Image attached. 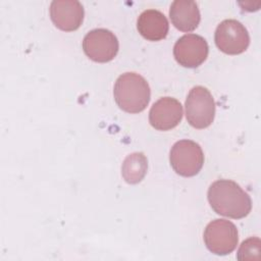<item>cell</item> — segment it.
<instances>
[{
	"mask_svg": "<svg viewBox=\"0 0 261 261\" xmlns=\"http://www.w3.org/2000/svg\"><path fill=\"white\" fill-rule=\"evenodd\" d=\"M207 197L211 208L225 217L241 219L252 209V201L248 193L230 179H218L212 182Z\"/></svg>",
	"mask_w": 261,
	"mask_h": 261,
	"instance_id": "6da1fadb",
	"label": "cell"
},
{
	"mask_svg": "<svg viewBox=\"0 0 261 261\" xmlns=\"http://www.w3.org/2000/svg\"><path fill=\"white\" fill-rule=\"evenodd\" d=\"M116 104L125 112H142L149 104L151 91L147 81L136 72H124L118 76L113 90Z\"/></svg>",
	"mask_w": 261,
	"mask_h": 261,
	"instance_id": "7a4b0ae2",
	"label": "cell"
},
{
	"mask_svg": "<svg viewBox=\"0 0 261 261\" xmlns=\"http://www.w3.org/2000/svg\"><path fill=\"white\" fill-rule=\"evenodd\" d=\"M186 117L195 128H206L214 120L215 102L208 89L196 86L191 89L186 100Z\"/></svg>",
	"mask_w": 261,
	"mask_h": 261,
	"instance_id": "3957f363",
	"label": "cell"
},
{
	"mask_svg": "<svg viewBox=\"0 0 261 261\" xmlns=\"http://www.w3.org/2000/svg\"><path fill=\"white\" fill-rule=\"evenodd\" d=\"M169 161L177 174L190 177L198 174L203 167L204 153L198 143L180 140L171 147Z\"/></svg>",
	"mask_w": 261,
	"mask_h": 261,
	"instance_id": "277c9868",
	"label": "cell"
},
{
	"mask_svg": "<svg viewBox=\"0 0 261 261\" xmlns=\"http://www.w3.org/2000/svg\"><path fill=\"white\" fill-rule=\"evenodd\" d=\"M207 249L219 256L230 254L238 245L237 226L226 219H215L209 222L203 234Z\"/></svg>",
	"mask_w": 261,
	"mask_h": 261,
	"instance_id": "5b68a950",
	"label": "cell"
},
{
	"mask_svg": "<svg viewBox=\"0 0 261 261\" xmlns=\"http://www.w3.org/2000/svg\"><path fill=\"white\" fill-rule=\"evenodd\" d=\"M214 40L218 49L229 55L243 53L250 44V36L247 29L237 19L221 21L216 28Z\"/></svg>",
	"mask_w": 261,
	"mask_h": 261,
	"instance_id": "8992f818",
	"label": "cell"
},
{
	"mask_svg": "<svg viewBox=\"0 0 261 261\" xmlns=\"http://www.w3.org/2000/svg\"><path fill=\"white\" fill-rule=\"evenodd\" d=\"M119 48L116 36L107 29L90 31L83 40L85 54L93 61L108 62L117 54Z\"/></svg>",
	"mask_w": 261,
	"mask_h": 261,
	"instance_id": "52a82bcc",
	"label": "cell"
},
{
	"mask_svg": "<svg viewBox=\"0 0 261 261\" xmlns=\"http://www.w3.org/2000/svg\"><path fill=\"white\" fill-rule=\"evenodd\" d=\"M209 47L206 40L196 34H187L174 44L173 56L176 62L188 68L201 65L207 58Z\"/></svg>",
	"mask_w": 261,
	"mask_h": 261,
	"instance_id": "ba28073f",
	"label": "cell"
},
{
	"mask_svg": "<svg viewBox=\"0 0 261 261\" xmlns=\"http://www.w3.org/2000/svg\"><path fill=\"white\" fill-rule=\"evenodd\" d=\"M182 118V106L179 101L171 97L157 100L149 112L150 124L158 130H169L175 127Z\"/></svg>",
	"mask_w": 261,
	"mask_h": 261,
	"instance_id": "9c48e42d",
	"label": "cell"
},
{
	"mask_svg": "<svg viewBox=\"0 0 261 261\" xmlns=\"http://www.w3.org/2000/svg\"><path fill=\"white\" fill-rule=\"evenodd\" d=\"M84 7L76 0H54L50 4V17L53 23L65 32L77 30L84 20Z\"/></svg>",
	"mask_w": 261,
	"mask_h": 261,
	"instance_id": "30bf717a",
	"label": "cell"
},
{
	"mask_svg": "<svg viewBox=\"0 0 261 261\" xmlns=\"http://www.w3.org/2000/svg\"><path fill=\"white\" fill-rule=\"evenodd\" d=\"M137 29L146 40L155 42L163 40L167 36L169 24L166 16L161 11L147 9L139 15Z\"/></svg>",
	"mask_w": 261,
	"mask_h": 261,
	"instance_id": "8fae6325",
	"label": "cell"
},
{
	"mask_svg": "<svg viewBox=\"0 0 261 261\" xmlns=\"http://www.w3.org/2000/svg\"><path fill=\"white\" fill-rule=\"evenodd\" d=\"M172 24L181 32H192L197 29L201 20L200 10L195 1L175 0L169 8Z\"/></svg>",
	"mask_w": 261,
	"mask_h": 261,
	"instance_id": "7c38bea8",
	"label": "cell"
},
{
	"mask_svg": "<svg viewBox=\"0 0 261 261\" xmlns=\"http://www.w3.org/2000/svg\"><path fill=\"white\" fill-rule=\"evenodd\" d=\"M148 160L142 152H135L125 157L121 166L123 179L130 185L140 182L146 175Z\"/></svg>",
	"mask_w": 261,
	"mask_h": 261,
	"instance_id": "4fadbf2b",
	"label": "cell"
},
{
	"mask_svg": "<svg viewBox=\"0 0 261 261\" xmlns=\"http://www.w3.org/2000/svg\"><path fill=\"white\" fill-rule=\"evenodd\" d=\"M261 242L259 238H249L244 241L238 251L237 258L239 260L260 259Z\"/></svg>",
	"mask_w": 261,
	"mask_h": 261,
	"instance_id": "5bb4252c",
	"label": "cell"
}]
</instances>
